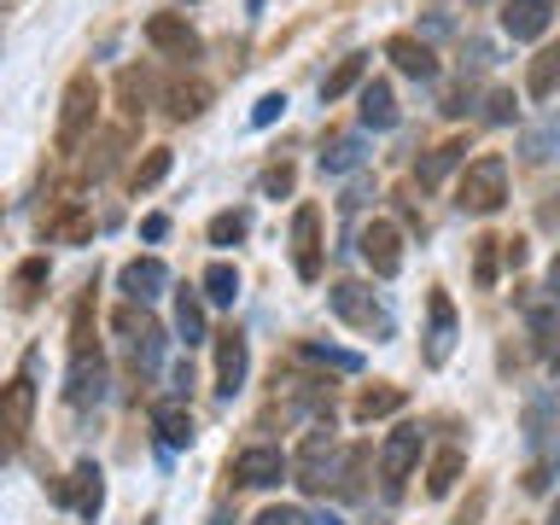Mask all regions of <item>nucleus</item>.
I'll return each instance as SVG.
<instances>
[{"mask_svg": "<svg viewBox=\"0 0 560 525\" xmlns=\"http://www.w3.org/2000/svg\"><path fill=\"white\" fill-rule=\"evenodd\" d=\"M462 472H467V455L462 450H438L432 462H427V497H450Z\"/></svg>", "mask_w": 560, "mask_h": 525, "instance_id": "nucleus-22", "label": "nucleus"}, {"mask_svg": "<svg viewBox=\"0 0 560 525\" xmlns=\"http://www.w3.org/2000/svg\"><path fill=\"white\" fill-rule=\"evenodd\" d=\"M152 432L164 438L170 450H187L192 444V415L182 409V402H158V409H152Z\"/></svg>", "mask_w": 560, "mask_h": 525, "instance_id": "nucleus-20", "label": "nucleus"}, {"mask_svg": "<svg viewBox=\"0 0 560 525\" xmlns=\"http://www.w3.org/2000/svg\"><path fill=\"white\" fill-rule=\"evenodd\" d=\"M525 88H532V100H549L555 88H560V42L542 47L537 59H532V70H525Z\"/></svg>", "mask_w": 560, "mask_h": 525, "instance_id": "nucleus-23", "label": "nucleus"}, {"mask_svg": "<svg viewBox=\"0 0 560 525\" xmlns=\"http://www.w3.org/2000/svg\"><path fill=\"white\" fill-rule=\"evenodd\" d=\"M94 117H100V82H94V70H82V77L65 82V100H59V152L77 147L94 129Z\"/></svg>", "mask_w": 560, "mask_h": 525, "instance_id": "nucleus-3", "label": "nucleus"}, {"mask_svg": "<svg viewBox=\"0 0 560 525\" xmlns=\"http://www.w3.org/2000/svg\"><path fill=\"white\" fill-rule=\"evenodd\" d=\"M362 122H368V129H392V122H397L392 82H362Z\"/></svg>", "mask_w": 560, "mask_h": 525, "instance_id": "nucleus-21", "label": "nucleus"}, {"mask_svg": "<svg viewBox=\"0 0 560 525\" xmlns=\"http://www.w3.org/2000/svg\"><path fill=\"white\" fill-rule=\"evenodd\" d=\"M88 234H94V217H88L82 205H65L59 217L47 222V240H59V245H82Z\"/></svg>", "mask_w": 560, "mask_h": 525, "instance_id": "nucleus-25", "label": "nucleus"}, {"mask_svg": "<svg viewBox=\"0 0 560 525\" xmlns=\"http://www.w3.org/2000/svg\"><path fill=\"white\" fill-rule=\"evenodd\" d=\"M147 94H152V77H147V70H140V65H129V70H122V77H117V100H122V117H140V112H147Z\"/></svg>", "mask_w": 560, "mask_h": 525, "instance_id": "nucleus-27", "label": "nucleus"}, {"mask_svg": "<svg viewBox=\"0 0 560 525\" xmlns=\"http://www.w3.org/2000/svg\"><path fill=\"white\" fill-rule=\"evenodd\" d=\"M245 228H252L245 210H222V217H210V245H240Z\"/></svg>", "mask_w": 560, "mask_h": 525, "instance_id": "nucleus-35", "label": "nucleus"}, {"mask_svg": "<svg viewBox=\"0 0 560 525\" xmlns=\"http://www.w3.org/2000/svg\"><path fill=\"white\" fill-rule=\"evenodd\" d=\"M292 182H298V170H292V164H269V170H262V192H269V199L292 192Z\"/></svg>", "mask_w": 560, "mask_h": 525, "instance_id": "nucleus-38", "label": "nucleus"}, {"mask_svg": "<svg viewBox=\"0 0 560 525\" xmlns=\"http://www.w3.org/2000/svg\"><path fill=\"white\" fill-rule=\"evenodd\" d=\"M210 100H217V88H210L205 77H175V82L164 88V105H170V117H175V122L205 117V112H210Z\"/></svg>", "mask_w": 560, "mask_h": 525, "instance_id": "nucleus-13", "label": "nucleus"}, {"mask_svg": "<svg viewBox=\"0 0 560 525\" xmlns=\"http://www.w3.org/2000/svg\"><path fill=\"white\" fill-rule=\"evenodd\" d=\"M228 472H234L240 485H252V490H269V485H280L292 472V462L280 450H269V444H252V450L234 455V467H228Z\"/></svg>", "mask_w": 560, "mask_h": 525, "instance_id": "nucleus-9", "label": "nucleus"}, {"mask_svg": "<svg viewBox=\"0 0 560 525\" xmlns=\"http://www.w3.org/2000/svg\"><path fill=\"white\" fill-rule=\"evenodd\" d=\"M117 332L129 339V350H135V362L140 368H152L158 362V350H164V332H158V322L147 310H135V304H122L117 310Z\"/></svg>", "mask_w": 560, "mask_h": 525, "instance_id": "nucleus-11", "label": "nucleus"}, {"mask_svg": "<svg viewBox=\"0 0 560 525\" xmlns=\"http://www.w3.org/2000/svg\"><path fill=\"white\" fill-rule=\"evenodd\" d=\"M245 368H252V350H245V332H217V392L234 397L245 385Z\"/></svg>", "mask_w": 560, "mask_h": 525, "instance_id": "nucleus-12", "label": "nucleus"}, {"mask_svg": "<svg viewBox=\"0 0 560 525\" xmlns=\"http://www.w3.org/2000/svg\"><path fill=\"white\" fill-rule=\"evenodd\" d=\"M205 298H210V304H234V298H240L234 262H210V269H205Z\"/></svg>", "mask_w": 560, "mask_h": 525, "instance_id": "nucleus-30", "label": "nucleus"}, {"mask_svg": "<svg viewBox=\"0 0 560 525\" xmlns=\"http://www.w3.org/2000/svg\"><path fill=\"white\" fill-rule=\"evenodd\" d=\"M462 158H467L462 140H444L438 152H427V164H420V187H438V182H444V175H450L455 164H462Z\"/></svg>", "mask_w": 560, "mask_h": 525, "instance_id": "nucleus-28", "label": "nucleus"}, {"mask_svg": "<svg viewBox=\"0 0 560 525\" xmlns=\"http://www.w3.org/2000/svg\"><path fill=\"white\" fill-rule=\"evenodd\" d=\"M175 327H182V339L187 345H199L205 339V304L192 292H182V304H175Z\"/></svg>", "mask_w": 560, "mask_h": 525, "instance_id": "nucleus-34", "label": "nucleus"}, {"mask_svg": "<svg viewBox=\"0 0 560 525\" xmlns=\"http://www.w3.org/2000/svg\"><path fill=\"white\" fill-rule=\"evenodd\" d=\"M122 292H129V304H152L158 292L170 287V269L158 257H135V262H122Z\"/></svg>", "mask_w": 560, "mask_h": 525, "instance_id": "nucleus-15", "label": "nucleus"}, {"mask_svg": "<svg viewBox=\"0 0 560 525\" xmlns=\"http://www.w3.org/2000/svg\"><path fill=\"white\" fill-rule=\"evenodd\" d=\"M362 70H368V59H362V52H350V59H345V65H339V70H332V77L322 82V100H339V94H350V88L362 82Z\"/></svg>", "mask_w": 560, "mask_h": 525, "instance_id": "nucleus-33", "label": "nucleus"}, {"mask_svg": "<svg viewBox=\"0 0 560 525\" xmlns=\"http://www.w3.org/2000/svg\"><path fill=\"white\" fill-rule=\"evenodd\" d=\"M385 59H392L402 77H415V82H432L438 77V52L427 42H415V35H392V42H385Z\"/></svg>", "mask_w": 560, "mask_h": 525, "instance_id": "nucleus-16", "label": "nucleus"}, {"mask_svg": "<svg viewBox=\"0 0 560 525\" xmlns=\"http://www.w3.org/2000/svg\"><path fill=\"white\" fill-rule=\"evenodd\" d=\"M362 262H368L380 280H392V275L402 269V228H397V222H368V228H362Z\"/></svg>", "mask_w": 560, "mask_h": 525, "instance_id": "nucleus-8", "label": "nucleus"}, {"mask_svg": "<svg viewBox=\"0 0 560 525\" xmlns=\"http://www.w3.org/2000/svg\"><path fill=\"white\" fill-rule=\"evenodd\" d=\"M327 304H332V315H339V322L362 327V332H380V327H385L380 298H374V287H362V280H339V287L327 292Z\"/></svg>", "mask_w": 560, "mask_h": 525, "instance_id": "nucleus-5", "label": "nucleus"}, {"mask_svg": "<svg viewBox=\"0 0 560 525\" xmlns=\"http://www.w3.org/2000/svg\"><path fill=\"white\" fill-rule=\"evenodd\" d=\"M315 525H339V520H315Z\"/></svg>", "mask_w": 560, "mask_h": 525, "instance_id": "nucleus-47", "label": "nucleus"}, {"mask_svg": "<svg viewBox=\"0 0 560 525\" xmlns=\"http://www.w3.org/2000/svg\"><path fill=\"white\" fill-rule=\"evenodd\" d=\"M549 287L560 292V257H555V269H549Z\"/></svg>", "mask_w": 560, "mask_h": 525, "instance_id": "nucleus-45", "label": "nucleus"}, {"mask_svg": "<svg viewBox=\"0 0 560 525\" xmlns=\"http://www.w3.org/2000/svg\"><path fill=\"white\" fill-rule=\"evenodd\" d=\"M549 18H555V0H508L502 30L514 35V42H537V35L549 30Z\"/></svg>", "mask_w": 560, "mask_h": 525, "instance_id": "nucleus-14", "label": "nucleus"}, {"mask_svg": "<svg viewBox=\"0 0 560 525\" xmlns=\"http://www.w3.org/2000/svg\"><path fill=\"white\" fill-rule=\"evenodd\" d=\"M502 199H508V158L502 152L472 158V164L462 170V182H455L462 217H490V210H502Z\"/></svg>", "mask_w": 560, "mask_h": 525, "instance_id": "nucleus-1", "label": "nucleus"}, {"mask_svg": "<svg viewBox=\"0 0 560 525\" xmlns=\"http://www.w3.org/2000/svg\"><path fill=\"white\" fill-rule=\"evenodd\" d=\"M362 462H368V450H345V472H339V497H357V490H362Z\"/></svg>", "mask_w": 560, "mask_h": 525, "instance_id": "nucleus-37", "label": "nucleus"}, {"mask_svg": "<svg viewBox=\"0 0 560 525\" xmlns=\"http://www.w3.org/2000/svg\"><path fill=\"white\" fill-rule=\"evenodd\" d=\"M42 287H47V257H24V262H18V275H12V304L30 310L35 298H42Z\"/></svg>", "mask_w": 560, "mask_h": 525, "instance_id": "nucleus-24", "label": "nucleus"}, {"mask_svg": "<svg viewBox=\"0 0 560 525\" xmlns=\"http://www.w3.org/2000/svg\"><path fill=\"white\" fill-rule=\"evenodd\" d=\"M170 164H175V152H170V147H152V152H147V158H140V164H135V175H129V182H135V192L158 187V182H164V175H170Z\"/></svg>", "mask_w": 560, "mask_h": 525, "instance_id": "nucleus-29", "label": "nucleus"}, {"mask_svg": "<svg viewBox=\"0 0 560 525\" xmlns=\"http://www.w3.org/2000/svg\"><path fill=\"white\" fill-rule=\"evenodd\" d=\"M292 269L298 280H322V210L315 205L292 210Z\"/></svg>", "mask_w": 560, "mask_h": 525, "instance_id": "nucleus-6", "label": "nucleus"}, {"mask_svg": "<svg viewBox=\"0 0 560 525\" xmlns=\"http://www.w3.org/2000/svg\"><path fill=\"white\" fill-rule=\"evenodd\" d=\"M549 525H560V497H555V508H549Z\"/></svg>", "mask_w": 560, "mask_h": 525, "instance_id": "nucleus-46", "label": "nucleus"}, {"mask_svg": "<svg viewBox=\"0 0 560 525\" xmlns=\"http://www.w3.org/2000/svg\"><path fill=\"white\" fill-rule=\"evenodd\" d=\"M147 42H152L158 52H170V59H182V65H187V59H199V52H205L199 30H192L182 12H152V18H147Z\"/></svg>", "mask_w": 560, "mask_h": 525, "instance_id": "nucleus-7", "label": "nucleus"}, {"mask_svg": "<svg viewBox=\"0 0 560 525\" xmlns=\"http://www.w3.org/2000/svg\"><path fill=\"white\" fill-rule=\"evenodd\" d=\"M402 409V385H368V392L357 397V420H385Z\"/></svg>", "mask_w": 560, "mask_h": 525, "instance_id": "nucleus-26", "label": "nucleus"}, {"mask_svg": "<svg viewBox=\"0 0 560 525\" xmlns=\"http://www.w3.org/2000/svg\"><path fill=\"white\" fill-rule=\"evenodd\" d=\"M497 245H502V240H479V287H490V280H497Z\"/></svg>", "mask_w": 560, "mask_h": 525, "instance_id": "nucleus-40", "label": "nucleus"}, {"mask_svg": "<svg viewBox=\"0 0 560 525\" xmlns=\"http://www.w3.org/2000/svg\"><path fill=\"white\" fill-rule=\"evenodd\" d=\"M30 420H35V380H30V368H18V374L7 380V402H0V432H7V450H24Z\"/></svg>", "mask_w": 560, "mask_h": 525, "instance_id": "nucleus-4", "label": "nucleus"}, {"mask_svg": "<svg viewBox=\"0 0 560 525\" xmlns=\"http://www.w3.org/2000/svg\"><path fill=\"white\" fill-rule=\"evenodd\" d=\"M555 374H560V350H555Z\"/></svg>", "mask_w": 560, "mask_h": 525, "instance_id": "nucleus-48", "label": "nucleus"}, {"mask_svg": "<svg viewBox=\"0 0 560 525\" xmlns=\"http://www.w3.org/2000/svg\"><path fill=\"white\" fill-rule=\"evenodd\" d=\"M427 310H432L427 362H432V368H444V362H450V345H455V304H450V292H432V298H427Z\"/></svg>", "mask_w": 560, "mask_h": 525, "instance_id": "nucleus-17", "label": "nucleus"}, {"mask_svg": "<svg viewBox=\"0 0 560 525\" xmlns=\"http://www.w3.org/2000/svg\"><path fill=\"white\" fill-rule=\"evenodd\" d=\"M257 525H310V520L298 514V508H262V514H257Z\"/></svg>", "mask_w": 560, "mask_h": 525, "instance_id": "nucleus-41", "label": "nucleus"}, {"mask_svg": "<svg viewBox=\"0 0 560 525\" xmlns=\"http://www.w3.org/2000/svg\"><path fill=\"white\" fill-rule=\"evenodd\" d=\"M415 462H420V427H397V432L380 444V479L397 490V485L415 472Z\"/></svg>", "mask_w": 560, "mask_h": 525, "instance_id": "nucleus-10", "label": "nucleus"}, {"mask_svg": "<svg viewBox=\"0 0 560 525\" xmlns=\"http://www.w3.org/2000/svg\"><path fill=\"white\" fill-rule=\"evenodd\" d=\"M292 472H298V485H304L310 497H327V490H339L345 455H339V444H332V432H327V427H315V432L304 438V450H298Z\"/></svg>", "mask_w": 560, "mask_h": 525, "instance_id": "nucleus-2", "label": "nucleus"}, {"mask_svg": "<svg viewBox=\"0 0 560 525\" xmlns=\"http://www.w3.org/2000/svg\"><path fill=\"white\" fill-rule=\"evenodd\" d=\"M362 164V147H357V135H332L327 140V152H322V170H332V175H339V170H357Z\"/></svg>", "mask_w": 560, "mask_h": 525, "instance_id": "nucleus-32", "label": "nucleus"}, {"mask_svg": "<svg viewBox=\"0 0 560 525\" xmlns=\"http://www.w3.org/2000/svg\"><path fill=\"white\" fill-rule=\"evenodd\" d=\"M140 234H147V240H164V234H170V217H158V210H152V217L140 222Z\"/></svg>", "mask_w": 560, "mask_h": 525, "instance_id": "nucleus-43", "label": "nucleus"}, {"mask_svg": "<svg viewBox=\"0 0 560 525\" xmlns=\"http://www.w3.org/2000/svg\"><path fill=\"white\" fill-rule=\"evenodd\" d=\"M100 497H105V485H100V467L94 462H82L77 472H70V485H59V502H70L77 514L94 520L100 514Z\"/></svg>", "mask_w": 560, "mask_h": 525, "instance_id": "nucleus-18", "label": "nucleus"}, {"mask_svg": "<svg viewBox=\"0 0 560 525\" xmlns=\"http://www.w3.org/2000/svg\"><path fill=\"white\" fill-rule=\"evenodd\" d=\"M280 112H287V94H262V100H257V112H252V122H257V129H269Z\"/></svg>", "mask_w": 560, "mask_h": 525, "instance_id": "nucleus-39", "label": "nucleus"}, {"mask_svg": "<svg viewBox=\"0 0 560 525\" xmlns=\"http://www.w3.org/2000/svg\"><path fill=\"white\" fill-rule=\"evenodd\" d=\"M502 257H508V269H520V262H525V240H502Z\"/></svg>", "mask_w": 560, "mask_h": 525, "instance_id": "nucleus-44", "label": "nucleus"}, {"mask_svg": "<svg viewBox=\"0 0 560 525\" xmlns=\"http://www.w3.org/2000/svg\"><path fill=\"white\" fill-rule=\"evenodd\" d=\"M304 357H310V362H327V368H339V374H357V368H362V357H357V350H332V345H304Z\"/></svg>", "mask_w": 560, "mask_h": 525, "instance_id": "nucleus-36", "label": "nucleus"}, {"mask_svg": "<svg viewBox=\"0 0 560 525\" xmlns=\"http://www.w3.org/2000/svg\"><path fill=\"white\" fill-rule=\"evenodd\" d=\"M490 122H508L514 117V94H508V88H497V94H490V112H485Z\"/></svg>", "mask_w": 560, "mask_h": 525, "instance_id": "nucleus-42", "label": "nucleus"}, {"mask_svg": "<svg viewBox=\"0 0 560 525\" xmlns=\"http://www.w3.org/2000/svg\"><path fill=\"white\" fill-rule=\"evenodd\" d=\"M105 392V362H100V350H88V357H70V385H65V397L70 402H100Z\"/></svg>", "mask_w": 560, "mask_h": 525, "instance_id": "nucleus-19", "label": "nucleus"}, {"mask_svg": "<svg viewBox=\"0 0 560 525\" xmlns=\"http://www.w3.org/2000/svg\"><path fill=\"white\" fill-rule=\"evenodd\" d=\"M520 152L532 158V164H542V158H555V152H560V117H549L542 129L525 135V140H520Z\"/></svg>", "mask_w": 560, "mask_h": 525, "instance_id": "nucleus-31", "label": "nucleus"}]
</instances>
